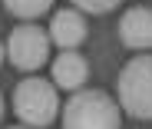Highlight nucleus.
<instances>
[{
    "instance_id": "nucleus-1",
    "label": "nucleus",
    "mask_w": 152,
    "mask_h": 129,
    "mask_svg": "<svg viewBox=\"0 0 152 129\" xmlns=\"http://www.w3.org/2000/svg\"><path fill=\"white\" fill-rule=\"evenodd\" d=\"M63 129H119V103L103 89H76L63 106Z\"/></svg>"
},
{
    "instance_id": "nucleus-2",
    "label": "nucleus",
    "mask_w": 152,
    "mask_h": 129,
    "mask_svg": "<svg viewBox=\"0 0 152 129\" xmlns=\"http://www.w3.org/2000/svg\"><path fill=\"white\" fill-rule=\"evenodd\" d=\"M13 113L17 119L27 126V129H43L56 119L60 113V96H56V86L50 80H20L17 89H13Z\"/></svg>"
},
{
    "instance_id": "nucleus-3",
    "label": "nucleus",
    "mask_w": 152,
    "mask_h": 129,
    "mask_svg": "<svg viewBox=\"0 0 152 129\" xmlns=\"http://www.w3.org/2000/svg\"><path fill=\"white\" fill-rule=\"evenodd\" d=\"M119 106L132 119H152V53H139L122 66Z\"/></svg>"
},
{
    "instance_id": "nucleus-4",
    "label": "nucleus",
    "mask_w": 152,
    "mask_h": 129,
    "mask_svg": "<svg viewBox=\"0 0 152 129\" xmlns=\"http://www.w3.org/2000/svg\"><path fill=\"white\" fill-rule=\"evenodd\" d=\"M7 56L23 73L40 70L50 60V33H43V27H33V23L13 27L10 40H7Z\"/></svg>"
},
{
    "instance_id": "nucleus-5",
    "label": "nucleus",
    "mask_w": 152,
    "mask_h": 129,
    "mask_svg": "<svg viewBox=\"0 0 152 129\" xmlns=\"http://www.w3.org/2000/svg\"><path fill=\"white\" fill-rule=\"evenodd\" d=\"M119 40L129 50H152V10L132 7L119 20Z\"/></svg>"
},
{
    "instance_id": "nucleus-6",
    "label": "nucleus",
    "mask_w": 152,
    "mask_h": 129,
    "mask_svg": "<svg viewBox=\"0 0 152 129\" xmlns=\"http://www.w3.org/2000/svg\"><path fill=\"white\" fill-rule=\"evenodd\" d=\"M86 40V20L80 10H60L50 20V43H56L60 50H76Z\"/></svg>"
},
{
    "instance_id": "nucleus-7",
    "label": "nucleus",
    "mask_w": 152,
    "mask_h": 129,
    "mask_svg": "<svg viewBox=\"0 0 152 129\" xmlns=\"http://www.w3.org/2000/svg\"><path fill=\"white\" fill-rule=\"evenodd\" d=\"M50 73H53V86L76 93V89H83V83L89 80V63L76 53V50H63V53L53 60Z\"/></svg>"
},
{
    "instance_id": "nucleus-8",
    "label": "nucleus",
    "mask_w": 152,
    "mask_h": 129,
    "mask_svg": "<svg viewBox=\"0 0 152 129\" xmlns=\"http://www.w3.org/2000/svg\"><path fill=\"white\" fill-rule=\"evenodd\" d=\"M4 4L20 20H37V17H43L50 7H53V0H4Z\"/></svg>"
},
{
    "instance_id": "nucleus-9",
    "label": "nucleus",
    "mask_w": 152,
    "mask_h": 129,
    "mask_svg": "<svg viewBox=\"0 0 152 129\" xmlns=\"http://www.w3.org/2000/svg\"><path fill=\"white\" fill-rule=\"evenodd\" d=\"M73 4H76V10H86V13H109L122 0H73Z\"/></svg>"
},
{
    "instance_id": "nucleus-10",
    "label": "nucleus",
    "mask_w": 152,
    "mask_h": 129,
    "mask_svg": "<svg viewBox=\"0 0 152 129\" xmlns=\"http://www.w3.org/2000/svg\"><path fill=\"white\" fill-rule=\"evenodd\" d=\"M4 53H7V50H4V43H0V63H4Z\"/></svg>"
},
{
    "instance_id": "nucleus-11",
    "label": "nucleus",
    "mask_w": 152,
    "mask_h": 129,
    "mask_svg": "<svg viewBox=\"0 0 152 129\" xmlns=\"http://www.w3.org/2000/svg\"><path fill=\"white\" fill-rule=\"evenodd\" d=\"M0 119H4V96H0Z\"/></svg>"
},
{
    "instance_id": "nucleus-12",
    "label": "nucleus",
    "mask_w": 152,
    "mask_h": 129,
    "mask_svg": "<svg viewBox=\"0 0 152 129\" xmlns=\"http://www.w3.org/2000/svg\"><path fill=\"white\" fill-rule=\"evenodd\" d=\"M10 129H27V126H10Z\"/></svg>"
}]
</instances>
